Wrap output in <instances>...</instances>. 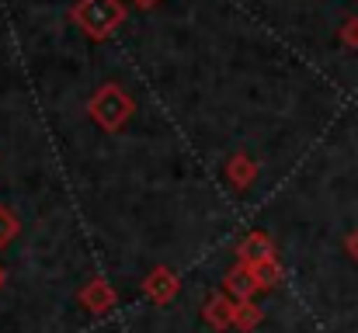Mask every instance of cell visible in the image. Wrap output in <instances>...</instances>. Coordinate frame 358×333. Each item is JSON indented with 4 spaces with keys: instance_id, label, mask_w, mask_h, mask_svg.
<instances>
[]
</instances>
